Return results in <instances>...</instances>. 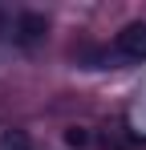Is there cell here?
I'll return each instance as SVG.
<instances>
[{
  "label": "cell",
  "mask_w": 146,
  "mask_h": 150,
  "mask_svg": "<svg viewBox=\"0 0 146 150\" xmlns=\"http://www.w3.org/2000/svg\"><path fill=\"white\" fill-rule=\"evenodd\" d=\"M114 61H122V65L146 61V21H130L114 33Z\"/></svg>",
  "instance_id": "cell-1"
},
{
  "label": "cell",
  "mask_w": 146,
  "mask_h": 150,
  "mask_svg": "<svg viewBox=\"0 0 146 150\" xmlns=\"http://www.w3.org/2000/svg\"><path fill=\"white\" fill-rule=\"evenodd\" d=\"M49 37V16L45 12H16L12 16V45L16 49H37L41 41Z\"/></svg>",
  "instance_id": "cell-2"
},
{
  "label": "cell",
  "mask_w": 146,
  "mask_h": 150,
  "mask_svg": "<svg viewBox=\"0 0 146 150\" xmlns=\"http://www.w3.org/2000/svg\"><path fill=\"white\" fill-rule=\"evenodd\" d=\"M0 150H33V138H28V130L4 126V130H0Z\"/></svg>",
  "instance_id": "cell-3"
},
{
  "label": "cell",
  "mask_w": 146,
  "mask_h": 150,
  "mask_svg": "<svg viewBox=\"0 0 146 150\" xmlns=\"http://www.w3.org/2000/svg\"><path fill=\"white\" fill-rule=\"evenodd\" d=\"M89 142H94V134H89L85 126H69V130H65V146H73V150H85Z\"/></svg>",
  "instance_id": "cell-4"
},
{
  "label": "cell",
  "mask_w": 146,
  "mask_h": 150,
  "mask_svg": "<svg viewBox=\"0 0 146 150\" xmlns=\"http://www.w3.org/2000/svg\"><path fill=\"white\" fill-rule=\"evenodd\" d=\"M0 33H8V37H12V21H8L4 12H0Z\"/></svg>",
  "instance_id": "cell-5"
}]
</instances>
